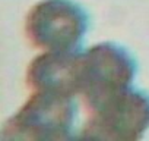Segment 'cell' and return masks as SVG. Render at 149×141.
<instances>
[{"mask_svg":"<svg viewBox=\"0 0 149 141\" xmlns=\"http://www.w3.org/2000/svg\"><path fill=\"white\" fill-rule=\"evenodd\" d=\"M88 28L86 11L73 0H41L25 18L26 38L44 50L79 49Z\"/></svg>","mask_w":149,"mask_h":141,"instance_id":"cell-3","label":"cell"},{"mask_svg":"<svg viewBox=\"0 0 149 141\" xmlns=\"http://www.w3.org/2000/svg\"><path fill=\"white\" fill-rule=\"evenodd\" d=\"M78 107L73 97L47 91H32L22 107L10 116L0 138L58 141L72 137Z\"/></svg>","mask_w":149,"mask_h":141,"instance_id":"cell-1","label":"cell"},{"mask_svg":"<svg viewBox=\"0 0 149 141\" xmlns=\"http://www.w3.org/2000/svg\"><path fill=\"white\" fill-rule=\"evenodd\" d=\"M149 129V93L133 87L91 110L81 131L84 138L134 141Z\"/></svg>","mask_w":149,"mask_h":141,"instance_id":"cell-4","label":"cell"},{"mask_svg":"<svg viewBox=\"0 0 149 141\" xmlns=\"http://www.w3.org/2000/svg\"><path fill=\"white\" fill-rule=\"evenodd\" d=\"M136 72V59L117 43L102 41L85 50L81 94L89 112L130 88Z\"/></svg>","mask_w":149,"mask_h":141,"instance_id":"cell-2","label":"cell"},{"mask_svg":"<svg viewBox=\"0 0 149 141\" xmlns=\"http://www.w3.org/2000/svg\"><path fill=\"white\" fill-rule=\"evenodd\" d=\"M84 51L45 50L28 65L25 81L32 91H47L74 97L81 94Z\"/></svg>","mask_w":149,"mask_h":141,"instance_id":"cell-5","label":"cell"}]
</instances>
